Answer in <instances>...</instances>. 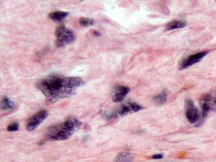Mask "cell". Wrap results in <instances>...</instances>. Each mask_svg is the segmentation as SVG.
Masks as SVG:
<instances>
[{
    "mask_svg": "<svg viewBox=\"0 0 216 162\" xmlns=\"http://www.w3.org/2000/svg\"><path fill=\"white\" fill-rule=\"evenodd\" d=\"M83 84V80L78 77H65L54 75L47 76L40 80L37 88L47 97L48 102L54 103L59 99L71 96Z\"/></svg>",
    "mask_w": 216,
    "mask_h": 162,
    "instance_id": "obj_1",
    "label": "cell"
},
{
    "mask_svg": "<svg viewBox=\"0 0 216 162\" xmlns=\"http://www.w3.org/2000/svg\"><path fill=\"white\" fill-rule=\"evenodd\" d=\"M80 126V122L71 116L64 123L50 128L48 130V138L54 141H64L69 139Z\"/></svg>",
    "mask_w": 216,
    "mask_h": 162,
    "instance_id": "obj_2",
    "label": "cell"
},
{
    "mask_svg": "<svg viewBox=\"0 0 216 162\" xmlns=\"http://www.w3.org/2000/svg\"><path fill=\"white\" fill-rule=\"evenodd\" d=\"M55 35H56L55 43L57 47H59L68 45L72 43L74 40V33L69 29L66 28L64 26H60L57 28Z\"/></svg>",
    "mask_w": 216,
    "mask_h": 162,
    "instance_id": "obj_3",
    "label": "cell"
},
{
    "mask_svg": "<svg viewBox=\"0 0 216 162\" xmlns=\"http://www.w3.org/2000/svg\"><path fill=\"white\" fill-rule=\"evenodd\" d=\"M48 116V112L45 110H42L30 117L27 123V129L28 131H32L38 127L41 123L45 120Z\"/></svg>",
    "mask_w": 216,
    "mask_h": 162,
    "instance_id": "obj_4",
    "label": "cell"
},
{
    "mask_svg": "<svg viewBox=\"0 0 216 162\" xmlns=\"http://www.w3.org/2000/svg\"><path fill=\"white\" fill-rule=\"evenodd\" d=\"M186 116L188 120L191 124H195L203 118L201 114H200L199 110L193 104V101L188 99L187 101V111H186Z\"/></svg>",
    "mask_w": 216,
    "mask_h": 162,
    "instance_id": "obj_5",
    "label": "cell"
},
{
    "mask_svg": "<svg viewBox=\"0 0 216 162\" xmlns=\"http://www.w3.org/2000/svg\"><path fill=\"white\" fill-rule=\"evenodd\" d=\"M143 109V107L137 104L136 103L130 102L128 104L122 105L120 108L118 109L116 113L118 115L124 116L128 113H135L140 111Z\"/></svg>",
    "mask_w": 216,
    "mask_h": 162,
    "instance_id": "obj_6",
    "label": "cell"
},
{
    "mask_svg": "<svg viewBox=\"0 0 216 162\" xmlns=\"http://www.w3.org/2000/svg\"><path fill=\"white\" fill-rule=\"evenodd\" d=\"M207 53H208L207 51H204V52L198 53L195 55H192V56H191L188 58L186 59V60L182 62L180 65V68L181 70H184L188 68L189 66L197 63V62H199L205 56Z\"/></svg>",
    "mask_w": 216,
    "mask_h": 162,
    "instance_id": "obj_7",
    "label": "cell"
},
{
    "mask_svg": "<svg viewBox=\"0 0 216 162\" xmlns=\"http://www.w3.org/2000/svg\"><path fill=\"white\" fill-rule=\"evenodd\" d=\"M130 89L124 86H117L112 92V100L115 103L121 102L125 96L128 93Z\"/></svg>",
    "mask_w": 216,
    "mask_h": 162,
    "instance_id": "obj_8",
    "label": "cell"
},
{
    "mask_svg": "<svg viewBox=\"0 0 216 162\" xmlns=\"http://www.w3.org/2000/svg\"><path fill=\"white\" fill-rule=\"evenodd\" d=\"M201 102H205L210 105L211 109L216 108V92L214 93H207L204 95L201 99Z\"/></svg>",
    "mask_w": 216,
    "mask_h": 162,
    "instance_id": "obj_9",
    "label": "cell"
},
{
    "mask_svg": "<svg viewBox=\"0 0 216 162\" xmlns=\"http://www.w3.org/2000/svg\"><path fill=\"white\" fill-rule=\"evenodd\" d=\"M134 160L131 154L127 152H122L115 157L114 162H132Z\"/></svg>",
    "mask_w": 216,
    "mask_h": 162,
    "instance_id": "obj_10",
    "label": "cell"
},
{
    "mask_svg": "<svg viewBox=\"0 0 216 162\" xmlns=\"http://www.w3.org/2000/svg\"><path fill=\"white\" fill-rule=\"evenodd\" d=\"M167 93L166 91H163L153 97V101L157 105H162L167 101Z\"/></svg>",
    "mask_w": 216,
    "mask_h": 162,
    "instance_id": "obj_11",
    "label": "cell"
},
{
    "mask_svg": "<svg viewBox=\"0 0 216 162\" xmlns=\"http://www.w3.org/2000/svg\"><path fill=\"white\" fill-rule=\"evenodd\" d=\"M186 23L184 21H172L169 24H167L166 26V30L167 31H171V30H174V29L177 28H183L186 26Z\"/></svg>",
    "mask_w": 216,
    "mask_h": 162,
    "instance_id": "obj_12",
    "label": "cell"
},
{
    "mask_svg": "<svg viewBox=\"0 0 216 162\" xmlns=\"http://www.w3.org/2000/svg\"><path fill=\"white\" fill-rule=\"evenodd\" d=\"M14 108V104L12 101H10V99L6 96L2 98L1 102V108L2 110L7 111V110L12 109Z\"/></svg>",
    "mask_w": 216,
    "mask_h": 162,
    "instance_id": "obj_13",
    "label": "cell"
},
{
    "mask_svg": "<svg viewBox=\"0 0 216 162\" xmlns=\"http://www.w3.org/2000/svg\"><path fill=\"white\" fill-rule=\"evenodd\" d=\"M68 12H59V11H58V12H54L51 13L49 15V17L53 20L60 21L68 16Z\"/></svg>",
    "mask_w": 216,
    "mask_h": 162,
    "instance_id": "obj_14",
    "label": "cell"
},
{
    "mask_svg": "<svg viewBox=\"0 0 216 162\" xmlns=\"http://www.w3.org/2000/svg\"><path fill=\"white\" fill-rule=\"evenodd\" d=\"M94 20L91 18H83L80 19V24L81 25H83V27H89V26H91L92 24H93Z\"/></svg>",
    "mask_w": 216,
    "mask_h": 162,
    "instance_id": "obj_15",
    "label": "cell"
},
{
    "mask_svg": "<svg viewBox=\"0 0 216 162\" xmlns=\"http://www.w3.org/2000/svg\"><path fill=\"white\" fill-rule=\"evenodd\" d=\"M18 128H19V124L18 122H13L12 124H9V126L7 128V130L8 131L14 132V131L18 130Z\"/></svg>",
    "mask_w": 216,
    "mask_h": 162,
    "instance_id": "obj_16",
    "label": "cell"
},
{
    "mask_svg": "<svg viewBox=\"0 0 216 162\" xmlns=\"http://www.w3.org/2000/svg\"><path fill=\"white\" fill-rule=\"evenodd\" d=\"M152 159H154V160H160V159H162L163 158V155L162 154H157V155H155V156H153L151 157Z\"/></svg>",
    "mask_w": 216,
    "mask_h": 162,
    "instance_id": "obj_17",
    "label": "cell"
},
{
    "mask_svg": "<svg viewBox=\"0 0 216 162\" xmlns=\"http://www.w3.org/2000/svg\"><path fill=\"white\" fill-rule=\"evenodd\" d=\"M93 35H94L95 36H99L101 35V34H100V33H99V32H97V31H94V32H93Z\"/></svg>",
    "mask_w": 216,
    "mask_h": 162,
    "instance_id": "obj_18",
    "label": "cell"
}]
</instances>
